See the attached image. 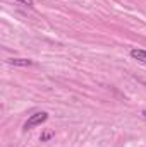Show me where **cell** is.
I'll return each instance as SVG.
<instances>
[{"label": "cell", "mask_w": 146, "mask_h": 147, "mask_svg": "<svg viewBox=\"0 0 146 147\" xmlns=\"http://www.w3.org/2000/svg\"><path fill=\"white\" fill-rule=\"evenodd\" d=\"M14 2L24 5V7H33V5H35V0H14Z\"/></svg>", "instance_id": "cell-5"}, {"label": "cell", "mask_w": 146, "mask_h": 147, "mask_svg": "<svg viewBox=\"0 0 146 147\" xmlns=\"http://www.w3.org/2000/svg\"><path fill=\"white\" fill-rule=\"evenodd\" d=\"M143 116H145V118H146V110H143Z\"/></svg>", "instance_id": "cell-6"}, {"label": "cell", "mask_w": 146, "mask_h": 147, "mask_svg": "<svg viewBox=\"0 0 146 147\" xmlns=\"http://www.w3.org/2000/svg\"><path fill=\"white\" fill-rule=\"evenodd\" d=\"M46 120H48V113H46V111H36V113H33V115L24 121V132H28V130L38 127V125L45 123Z\"/></svg>", "instance_id": "cell-1"}, {"label": "cell", "mask_w": 146, "mask_h": 147, "mask_svg": "<svg viewBox=\"0 0 146 147\" xmlns=\"http://www.w3.org/2000/svg\"><path fill=\"white\" fill-rule=\"evenodd\" d=\"M7 63L9 65H14V67H31L35 62L29 60V58H9Z\"/></svg>", "instance_id": "cell-2"}, {"label": "cell", "mask_w": 146, "mask_h": 147, "mask_svg": "<svg viewBox=\"0 0 146 147\" xmlns=\"http://www.w3.org/2000/svg\"><path fill=\"white\" fill-rule=\"evenodd\" d=\"M129 55H131L134 60H138V62H141V63H146V50H141V48H132V50L129 51Z\"/></svg>", "instance_id": "cell-3"}, {"label": "cell", "mask_w": 146, "mask_h": 147, "mask_svg": "<svg viewBox=\"0 0 146 147\" xmlns=\"http://www.w3.org/2000/svg\"><path fill=\"white\" fill-rule=\"evenodd\" d=\"M52 137H53V132H52V130H48V132H45V134H41V137H40V140H41V142H46V140H48V139H52Z\"/></svg>", "instance_id": "cell-4"}]
</instances>
